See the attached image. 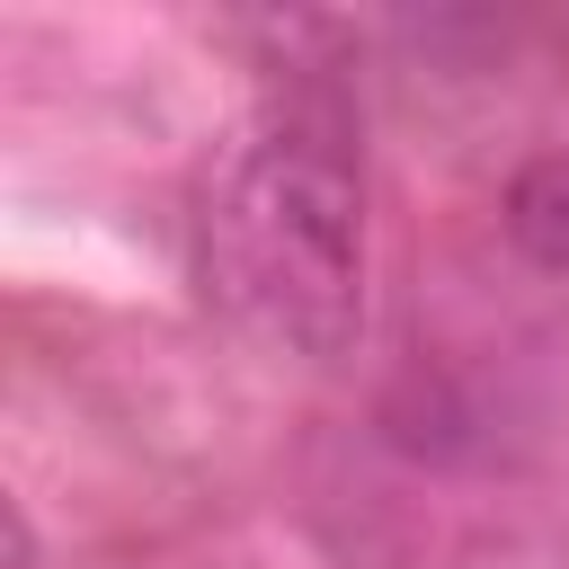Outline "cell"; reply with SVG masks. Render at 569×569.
Listing matches in <instances>:
<instances>
[{"label": "cell", "instance_id": "obj_1", "mask_svg": "<svg viewBox=\"0 0 569 569\" xmlns=\"http://www.w3.org/2000/svg\"><path fill=\"white\" fill-rule=\"evenodd\" d=\"M196 276L222 320L276 356H347L373 284L365 151L356 124L320 98L267 107L204 178Z\"/></svg>", "mask_w": 569, "mask_h": 569}, {"label": "cell", "instance_id": "obj_2", "mask_svg": "<svg viewBox=\"0 0 569 569\" xmlns=\"http://www.w3.org/2000/svg\"><path fill=\"white\" fill-rule=\"evenodd\" d=\"M507 240L533 258V267H551V276H569V151H542V160H525L516 178H507Z\"/></svg>", "mask_w": 569, "mask_h": 569}, {"label": "cell", "instance_id": "obj_3", "mask_svg": "<svg viewBox=\"0 0 569 569\" xmlns=\"http://www.w3.org/2000/svg\"><path fill=\"white\" fill-rule=\"evenodd\" d=\"M453 569H569L560 542H533V533H480Z\"/></svg>", "mask_w": 569, "mask_h": 569}]
</instances>
